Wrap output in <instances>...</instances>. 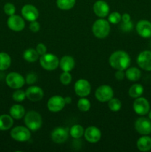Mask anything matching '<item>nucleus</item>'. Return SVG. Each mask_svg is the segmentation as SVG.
Here are the masks:
<instances>
[{"label": "nucleus", "mask_w": 151, "mask_h": 152, "mask_svg": "<svg viewBox=\"0 0 151 152\" xmlns=\"http://www.w3.org/2000/svg\"><path fill=\"white\" fill-rule=\"evenodd\" d=\"M130 57L127 52L117 50L113 52L109 58V64L115 70H124L129 68L130 65Z\"/></svg>", "instance_id": "f257e3e1"}, {"label": "nucleus", "mask_w": 151, "mask_h": 152, "mask_svg": "<svg viewBox=\"0 0 151 152\" xmlns=\"http://www.w3.org/2000/svg\"><path fill=\"white\" fill-rule=\"evenodd\" d=\"M92 31L96 37L99 39H105L107 37L110 31V22L104 19H97L93 23Z\"/></svg>", "instance_id": "f03ea898"}, {"label": "nucleus", "mask_w": 151, "mask_h": 152, "mask_svg": "<svg viewBox=\"0 0 151 152\" xmlns=\"http://www.w3.org/2000/svg\"><path fill=\"white\" fill-rule=\"evenodd\" d=\"M25 123L27 128L35 132L41 128L42 125V119L38 112L35 111H30L25 114Z\"/></svg>", "instance_id": "7ed1b4c3"}, {"label": "nucleus", "mask_w": 151, "mask_h": 152, "mask_svg": "<svg viewBox=\"0 0 151 152\" xmlns=\"http://www.w3.org/2000/svg\"><path fill=\"white\" fill-rule=\"evenodd\" d=\"M40 65L46 71H54L59 65V60L53 53H44L40 57Z\"/></svg>", "instance_id": "20e7f679"}, {"label": "nucleus", "mask_w": 151, "mask_h": 152, "mask_svg": "<svg viewBox=\"0 0 151 152\" xmlns=\"http://www.w3.org/2000/svg\"><path fill=\"white\" fill-rule=\"evenodd\" d=\"M10 136L18 142H27L31 137L30 129L24 126H16L10 132Z\"/></svg>", "instance_id": "39448f33"}, {"label": "nucleus", "mask_w": 151, "mask_h": 152, "mask_svg": "<svg viewBox=\"0 0 151 152\" xmlns=\"http://www.w3.org/2000/svg\"><path fill=\"white\" fill-rule=\"evenodd\" d=\"M113 90L112 88L107 85H102L96 89L95 92V96L97 100L99 102H108L113 97Z\"/></svg>", "instance_id": "423d86ee"}, {"label": "nucleus", "mask_w": 151, "mask_h": 152, "mask_svg": "<svg viewBox=\"0 0 151 152\" xmlns=\"http://www.w3.org/2000/svg\"><path fill=\"white\" fill-rule=\"evenodd\" d=\"M7 86L13 89H19L25 85V80L20 74L11 72L8 74L5 79Z\"/></svg>", "instance_id": "0eeeda50"}, {"label": "nucleus", "mask_w": 151, "mask_h": 152, "mask_svg": "<svg viewBox=\"0 0 151 152\" xmlns=\"http://www.w3.org/2000/svg\"><path fill=\"white\" fill-rule=\"evenodd\" d=\"M74 91L76 94L80 97H86L91 91V86L87 80L80 79L77 80L74 86Z\"/></svg>", "instance_id": "6e6552de"}, {"label": "nucleus", "mask_w": 151, "mask_h": 152, "mask_svg": "<svg viewBox=\"0 0 151 152\" xmlns=\"http://www.w3.org/2000/svg\"><path fill=\"white\" fill-rule=\"evenodd\" d=\"M65 98L62 96L56 95V96H51L47 101V108L51 112H59L61 111L65 108Z\"/></svg>", "instance_id": "1a4fd4ad"}, {"label": "nucleus", "mask_w": 151, "mask_h": 152, "mask_svg": "<svg viewBox=\"0 0 151 152\" xmlns=\"http://www.w3.org/2000/svg\"><path fill=\"white\" fill-rule=\"evenodd\" d=\"M133 108L135 112L139 115H146L149 113L150 111L149 102L145 98L139 96V97L136 98L133 102Z\"/></svg>", "instance_id": "9d476101"}, {"label": "nucleus", "mask_w": 151, "mask_h": 152, "mask_svg": "<svg viewBox=\"0 0 151 152\" xmlns=\"http://www.w3.org/2000/svg\"><path fill=\"white\" fill-rule=\"evenodd\" d=\"M136 132L142 135H147L151 133V121L146 117H139L135 123Z\"/></svg>", "instance_id": "9b49d317"}, {"label": "nucleus", "mask_w": 151, "mask_h": 152, "mask_svg": "<svg viewBox=\"0 0 151 152\" xmlns=\"http://www.w3.org/2000/svg\"><path fill=\"white\" fill-rule=\"evenodd\" d=\"M7 23V26L10 30L16 32L22 31L25 27V22L23 18L15 14L9 16Z\"/></svg>", "instance_id": "f8f14e48"}, {"label": "nucleus", "mask_w": 151, "mask_h": 152, "mask_svg": "<svg viewBox=\"0 0 151 152\" xmlns=\"http://www.w3.org/2000/svg\"><path fill=\"white\" fill-rule=\"evenodd\" d=\"M137 63L142 69L151 71V51L144 50L141 52L137 57Z\"/></svg>", "instance_id": "ddd939ff"}, {"label": "nucleus", "mask_w": 151, "mask_h": 152, "mask_svg": "<svg viewBox=\"0 0 151 152\" xmlns=\"http://www.w3.org/2000/svg\"><path fill=\"white\" fill-rule=\"evenodd\" d=\"M22 16L24 19L29 22H33V21L36 20L39 16L38 10H37L35 6L32 4H25L22 7V10H21Z\"/></svg>", "instance_id": "4468645a"}, {"label": "nucleus", "mask_w": 151, "mask_h": 152, "mask_svg": "<svg viewBox=\"0 0 151 152\" xmlns=\"http://www.w3.org/2000/svg\"><path fill=\"white\" fill-rule=\"evenodd\" d=\"M84 135L87 142L90 143H96L100 140L102 137V132L96 126H89L84 131Z\"/></svg>", "instance_id": "2eb2a0df"}, {"label": "nucleus", "mask_w": 151, "mask_h": 152, "mask_svg": "<svg viewBox=\"0 0 151 152\" xmlns=\"http://www.w3.org/2000/svg\"><path fill=\"white\" fill-rule=\"evenodd\" d=\"M69 136L68 130L63 127L55 128L51 132V139L56 143H63Z\"/></svg>", "instance_id": "dca6fc26"}, {"label": "nucleus", "mask_w": 151, "mask_h": 152, "mask_svg": "<svg viewBox=\"0 0 151 152\" xmlns=\"http://www.w3.org/2000/svg\"><path fill=\"white\" fill-rule=\"evenodd\" d=\"M93 12L95 14L100 18H104L109 14L110 7L106 1L103 0L96 1L93 4Z\"/></svg>", "instance_id": "f3484780"}, {"label": "nucleus", "mask_w": 151, "mask_h": 152, "mask_svg": "<svg viewBox=\"0 0 151 152\" xmlns=\"http://www.w3.org/2000/svg\"><path fill=\"white\" fill-rule=\"evenodd\" d=\"M138 34L143 38L151 37V22L147 20H140L136 27Z\"/></svg>", "instance_id": "a211bd4d"}, {"label": "nucleus", "mask_w": 151, "mask_h": 152, "mask_svg": "<svg viewBox=\"0 0 151 152\" xmlns=\"http://www.w3.org/2000/svg\"><path fill=\"white\" fill-rule=\"evenodd\" d=\"M26 97L32 102L41 100L44 96V91L38 86H30L25 91Z\"/></svg>", "instance_id": "6ab92c4d"}, {"label": "nucleus", "mask_w": 151, "mask_h": 152, "mask_svg": "<svg viewBox=\"0 0 151 152\" xmlns=\"http://www.w3.org/2000/svg\"><path fill=\"white\" fill-rule=\"evenodd\" d=\"M59 66L63 71L70 72L75 67V60L70 56H64L59 61Z\"/></svg>", "instance_id": "aec40b11"}, {"label": "nucleus", "mask_w": 151, "mask_h": 152, "mask_svg": "<svg viewBox=\"0 0 151 152\" xmlns=\"http://www.w3.org/2000/svg\"><path fill=\"white\" fill-rule=\"evenodd\" d=\"M136 145L139 151H150L151 149V137L147 135H143L138 140Z\"/></svg>", "instance_id": "412c9836"}, {"label": "nucleus", "mask_w": 151, "mask_h": 152, "mask_svg": "<svg viewBox=\"0 0 151 152\" xmlns=\"http://www.w3.org/2000/svg\"><path fill=\"white\" fill-rule=\"evenodd\" d=\"M13 117L8 114L0 116V131L9 130L13 125Z\"/></svg>", "instance_id": "4be33fe9"}, {"label": "nucleus", "mask_w": 151, "mask_h": 152, "mask_svg": "<svg viewBox=\"0 0 151 152\" xmlns=\"http://www.w3.org/2000/svg\"><path fill=\"white\" fill-rule=\"evenodd\" d=\"M10 114L15 120H20L25 117V108L21 105H13L10 108Z\"/></svg>", "instance_id": "5701e85b"}, {"label": "nucleus", "mask_w": 151, "mask_h": 152, "mask_svg": "<svg viewBox=\"0 0 151 152\" xmlns=\"http://www.w3.org/2000/svg\"><path fill=\"white\" fill-rule=\"evenodd\" d=\"M141 75H142V73L140 70L135 67L127 68V71L125 72V77H127V80L131 82L138 81L141 78Z\"/></svg>", "instance_id": "b1692460"}, {"label": "nucleus", "mask_w": 151, "mask_h": 152, "mask_svg": "<svg viewBox=\"0 0 151 152\" xmlns=\"http://www.w3.org/2000/svg\"><path fill=\"white\" fill-rule=\"evenodd\" d=\"M38 53L35 49L28 48L23 53V58L28 62H34L38 59Z\"/></svg>", "instance_id": "393cba45"}, {"label": "nucleus", "mask_w": 151, "mask_h": 152, "mask_svg": "<svg viewBox=\"0 0 151 152\" xmlns=\"http://www.w3.org/2000/svg\"><path fill=\"white\" fill-rule=\"evenodd\" d=\"M11 64V58L4 52H1L0 53V71H5Z\"/></svg>", "instance_id": "a878e982"}, {"label": "nucleus", "mask_w": 151, "mask_h": 152, "mask_svg": "<svg viewBox=\"0 0 151 152\" xmlns=\"http://www.w3.org/2000/svg\"><path fill=\"white\" fill-rule=\"evenodd\" d=\"M143 92H144L143 86H142V85L136 83V84L133 85V86L130 88L128 94L129 95H130V97L135 98V99H136V98H138L139 97V96H142Z\"/></svg>", "instance_id": "bb28decb"}, {"label": "nucleus", "mask_w": 151, "mask_h": 152, "mask_svg": "<svg viewBox=\"0 0 151 152\" xmlns=\"http://www.w3.org/2000/svg\"><path fill=\"white\" fill-rule=\"evenodd\" d=\"M84 128L81 125H74L70 129V134L74 139H79L84 135Z\"/></svg>", "instance_id": "cd10ccee"}, {"label": "nucleus", "mask_w": 151, "mask_h": 152, "mask_svg": "<svg viewBox=\"0 0 151 152\" xmlns=\"http://www.w3.org/2000/svg\"><path fill=\"white\" fill-rule=\"evenodd\" d=\"M76 4V0H56V5L60 10H68L72 9Z\"/></svg>", "instance_id": "c85d7f7f"}, {"label": "nucleus", "mask_w": 151, "mask_h": 152, "mask_svg": "<svg viewBox=\"0 0 151 152\" xmlns=\"http://www.w3.org/2000/svg\"><path fill=\"white\" fill-rule=\"evenodd\" d=\"M90 102L89 99H86L85 97H81V99H78V102H77V107H78V110L82 112H87L90 110Z\"/></svg>", "instance_id": "c756f323"}, {"label": "nucleus", "mask_w": 151, "mask_h": 152, "mask_svg": "<svg viewBox=\"0 0 151 152\" xmlns=\"http://www.w3.org/2000/svg\"><path fill=\"white\" fill-rule=\"evenodd\" d=\"M108 107L111 111L117 112L121 108V102L117 98H112L108 101Z\"/></svg>", "instance_id": "7c9ffc66"}, {"label": "nucleus", "mask_w": 151, "mask_h": 152, "mask_svg": "<svg viewBox=\"0 0 151 152\" xmlns=\"http://www.w3.org/2000/svg\"><path fill=\"white\" fill-rule=\"evenodd\" d=\"M12 96H13V100L16 102H22L26 98V93L23 90H21L20 88L16 89V91L13 92Z\"/></svg>", "instance_id": "2f4dec72"}, {"label": "nucleus", "mask_w": 151, "mask_h": 152, "mask_svg": "<svg viewBox=\"0 0 151 152\" xmlns=\"http://www.w3.org/2000/svg\"><path fill=\"white\" fill-rule=\"evenodd\" d=\"M121 20V15L118 12H113L108 16V21L110 23L116 25Z\"/></svg>", "instance_id": "473e14b6"}, {"label": "nucleus", "mask_w": 151, "mask_h": 152, "mask_svg": "<svg viewBox=\"0 0 151 152\" xmlns=\"http://www.w3.org/2000/svg\"><path fill=\"white\" fill-rule=\"evenodd\" d=\"M60 82L62 83V84L65 85V86H68L72 81V76L70 74V72L68 71H63V73H62V74L60 75Z\"/></svg>", "instance_id": "72a5a7b5"}, {"label": "nucleus", "mask_w": 151, "mask_h": 152, "mask_svg": "<svg viewBox=\"0 0 151 152\" xmlns=\"http://www.w3.org/2000/svg\"><path fill=\"white\" fill-rule=\"evenodd\" d=\"M4 11L7 16H12V15L15 14L16 12V7H15L14 4H12L10 2H7L4 4Z\"/></svg>", "instance_id": "f704fd0d"}, {"label": "nucleus", "mask_w": 151, "mask_h": 152, "mask_svg": "<svg viewBox=\"0 0 151 152\" xmlns=\"http://www.w3.org/2000/svg\"><path fill=\"white\" fill-rule=\"evenodd\" d=\"M37 80H38V78H37L36 74H34V73H29L26 76L25 83L28 85H33L35 83H36Z\"/></svg>", "instance_id": "c9c22d12"}, {"label": "nucleus", "mask_w": 151, "mask_h": 152, "mask_svg": "<svg viewBox=\"0 0 151 152\" xmlns=\"http://www.w3.org/2000/svg\"><path fill=\"white\" fill-rule=\"evenodd\" d=\"M36 50L38 53V55L42 56L44 53H47V47L43 43H38L36 45Z\"/></svg>", "instance_id": "e433bc0d"}, {"label": "nucleus", "mask_w": 151, "mask_h": 152, "mask_svg": "<svg viewBox=\"0 0 151 152\" xmlns=\"http://www.w3.org/2000/svg\"><path fill=\"white\" fill-rule=\"evenodd\" d=\"M30 30L33 33H37L40 30V24L36 20L30 22V24L29 25Z\"/></svg>", "instance_id": "4c0bfd02"}, {"label": "nucleus", "mask_w": 151, "mask_h": 152, "mask_svg": "<svg viewBox=\"0 0 151 152\" xmlns=\"http://www.w3.org/2000/svg\"><path fill=\"white\" fill-rule=\"evenodd\" d=\"M133 23L130 21L128 22H123L121 25V29L124 32H128L133 29Z\"/></svg>", "instance_id": "58836bf2"}, {"label": "nucleus", "mask_w": 151, "mask_h": 152, "mask_svg": "<svg viewBox=\"0 0 151 152\" xmlns=\"http://www.w3.org/2000/svg\"><path fill=\"white\" fill-rule=\"evenodd\" d=\"M116 72L115 74V77L117 80L118 81H121L125 77V73L122 70H116Z\"/></svg>", "instance_id": "ea45409f"}, {"label": "nucleus", "mask_w": 151, "mask_h": 152, "mask_svg": "<svg viewBox=\"0 0 151 152\" xmlns=\"http://www.w3.org/2000/svg\"><path fill=\"white\" fill-rule=\"evenodd\" d=\"M121 20L123 22H128L130 21V16L129 13H124V14L121 16Z\"/></svg>", "instance_id": "a19ab883"}, {"label": "nucleus", "mask_w": 151, "mask_h": 152, "mask_svg": "<svg viewBox=\"0 0 151 152\" xmlns=\"http://www.w3.org/2000/svg\"><path fill=\"white\" fill-rule=\"evenodd\" d=\"M65 101L66 104H70L72 102V99H71V97H70V96H66V97L65 98Z\"/></svg>", "instance_id": "79ce46f5"}, {"label": "nucleus", "mask_w": 151, "mask_h": 152, "mask_svg": "<svg viewBox=\"0 0 151 152\" xmlns=\"http://www.w3.org/2000/svg\"><path fill=\"white\" fill-rule=\"evenodd\" d=\"M148 116H149V119L151 120V111L149 112V114H148Z\"/></svg>", "instance_id": "37998d69"}]
</instances>
